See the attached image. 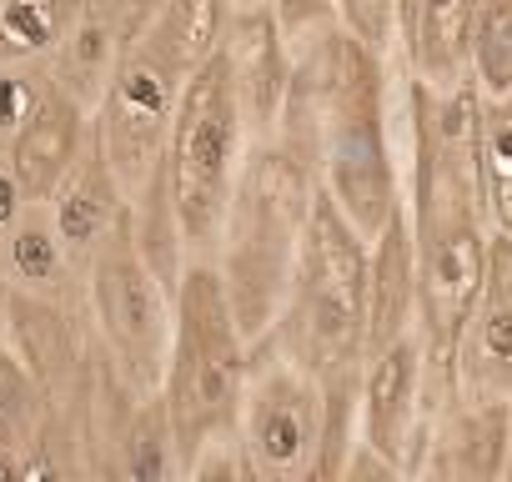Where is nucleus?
<instances>
[{"label": "nucleus", "mask_w": 512, "mask_h": 482, "mask_svg": "<svg viewBox=\"0 0 512 482\" xmlns=\"http://www.w3.org/2000/svg\"><path fill=\"white\" fill-rule=\"evenodd\" d=\"M467 76L482 96H512V0H477L467 31Z\"/></svg>", "instance_id": "4be33fe9"}, {"label": "nucleus", "mask_w": 512, "mask_h": 482, "mask_svg": "<svg viewBox=\"0 0 512 482\" xmlns=\"http://www.w3.org/2000/svg\"><path fill=\"white\" fill-rule=\"evenodd\" d=\"M126 186L121 176L111 171L106 151H101V136L96 126L86 131L76 161L66 166V176L56 181V191L46 196V211H51V226L61 236V247L71 257V267H86V257L96 252V241L116 226V216L126 211Z\"/></svg>", "instance_id": "ddd939ff"}, {"label": "nucleus", "mask_w": 512, "mask_h": 482, "mask_svg": "<svg viewBox=\"0 0 512 482\" xmlns=\"http://www.w3.org/2000/svg\"><path fill=\"white\" fill-rule=\"evenodd\" d=\"M231 6H267V0H231Z\"/></svg>", "instance_id": "c85d7f7f"}, {"label": "nucleus", "mask_w": 512, "mask_h": 482, "mask_svg": "<svg viewBox=\"0 0 512 482\" xmlns=\"http://www.w3.org/2000/svg\"><path fill=\"white\" fill-rule=\"evenodd\" d=\"M322 417H327V387L317 372L282 357L272 342L246 347V382L231 422V442L241 452L246 477H272V482L317 477Z\"/></svg>", "instance_id": "0eeeda50"}, {"label": "nucleus", "mask_w": 512, "mask_h": 482, "mask_svg": "<svg viewBox=\"0 0 512 482\" xmlns=\"http://www.w3.org/2000/svg\"><path fill=\"white\" fill-rule=\"evenodd\" d=\"M412 267H417V332L427 347V377L437 392V412L457 397L452 352L467 327V312L487 277V221L477 211V191L447 176L422 146H412Z\"/></svg>", "instance_id": "7ed1b4c3"}, {"label": "nucleus", "mask_w": 512, "mask_h": 482, "mask_svg": "<svg viewBox=\"0 0 512 482\" xmlns=\"http://www.w3.org/2000/svg\"><path fill=\"white\" fill-rule=\"evenodd\" d=\"M477 0H397V31L407 41V66L427 86L467 81V31Z\"/></svg>", "instance_id": "dca6fc26"}, {"label": "nucleus", "mask_w": 512, "mask_h": 482, "mask_svg": "<svg viewBox=\"0 0 512 482\" xmlns=\"http://www.w3.org/2000/svg\"><path fill=\"white\" fill-rule=\"evenodd\" d=\"M417 327V267H412V226L407 206H397L367 247V322L362 357L382 352L397 332Z\"/></svg>", "instance_id": "2eb2a0df"}, {"label": "nucleus", "mask_w": 512, "mask_h": 482, "mask_svg": "<svg viewBox=\"0 0 512 482\" xmlns=\"http://www.w3.org/2000/svg\"><path fill=\"white\" fill-rule=\"evenodd\" d=\"M241 151H246V126H241L226 56L216 51L186 76L181 101L171 111L166 146H161V181H166L171 221L186 257H201V262L216 257Z\"/></svg>", "instance_id": "423d86ee"}, {"label": "nucleus", "mask_w": 512, "mask_h": 482, "mask_svg": "<svg viewBox=\"0 0 512 482\" xmlns=\"http://www.w3.org/2000/svg\"><path fill=\"white\" fill-rule=\"evenodd\" d=\"M0 247H6L11 287H26V292H41V297H61V287L71 277V257H66L61 236L51 226L46 201H26L16 226L0 236Z\"/></svg>", "instance_id": "6ab92c4d"}, {"label": "nucleus", "mask_w": 512, "mask_h": 482, "mask_svg": "<svg viewBox=\"0 0 512 482\" xmlns=\"http://www.w3.org/2000/svg\"><path fill=\"white\" fill-rule=\"evenodd\" d=\"M186 61L176 56V46L166 41L156 11L121 41V56L111 66V81L96 101V136L101 151L111 161V171L121 176L126 196L151 176V166L161 161L166 131H171V111L181 101L186 86Z\"/></svg>", "instance_id": "6e6552de"}, {"label": "nucleus", "mask_w": 512, "mask_h": 482, "mask_svg": "<svg viewBox=\"0 0 512 482\" xmlns=\"http://www.w3.org/2000/svg\"><path fill=\"white\" fill-rule=\"evenodd\" d=\"M272 11H277V21H282V31H287V41H292V36H302V31L332 21V16H337V0H272Z\"/></svg>", "instance_id": "bb28decb"}, {"label": "nucleus", "mask_w": 512, "mask_h": 482, "mask_svg": "<svg viewBox=\"0 0 512 482\" xmlns=\"http://www.w3.org/2000/svg\"><path fill=\"white\" fill-rule=\"evenodd\" d=\"M221 56L231 71V91L241 106V126L246 141H272L277 121H282V101H287V81H292V41L267 6H231L226 36H221Z\"/></svg>", "instance_id": "9b49d317"}, {"label": "nucleus", "mask_w": 512, "mask_h": 482, "mask_svg": "<svg viewBox=\"0 0 512 482\" xmlns=\"http://www.w3.org/2000/svg\"><path fill=\"white\" fill-rule=\"evenodd\" d=\"M312 186H317V176L277 136L246 141L236 181H231L221 241L211 257L246 347L272 332V322L287 302Z\"/></svg>", "instance_id": "f03ea898"}, {"label": "nucleus", "mask_w": 512, "mask_h": 482, "mask_svg": "<svg viewBox=\"0 0 512 482\" xmlns=\"http://www.w3.org/2000/svg\"><path fill=\"white\" fill-rule=\"evenodd\" d=\"M357 417H362V447H372L397 477L422 472L427 437L437 422V392L427 377V347L417 327L397 332L382 352L362 357Z\"/></svg>", "instance_id": "9d476101"}, {"label": "nucleus", "mask_w": 512, "mask_h": 482, "mask_svg": "<svg viewBox=\"0 0 512 482\" xmlns=\"http://www.w3.org/2000/svg\"><path fill=\"white\" fill-rule=\"evenodd\" d=\"M86 297L121 382L131 392H156L171 342V292L136 247L131 211L116 216V226L86 257Z\"/></svg>", "instance_id": "1a4fd4ad"}, {"label": "nucleus", "mask_w": 512, "mask_h": 482, "mask_svg": "<svg viewBox=\"0 0 512 482\" xmlns=\"http://www.w3.org/2000/svg\"><path fill=\"white\" fill-rule=\"evenodd\" d=\"M26 186L16 181V171H11V161L6 156H0V236H6L11 226H16V216L26 211Z\"/></svg>", "instance_id": "cd10ccee"}, {"label": "nucleus", "mask_w": 512, "mask_h": 482, "mask_svg": "<svg viewBox=\"0 0 512 482\" xmlns=\"http://www.w3.org/2000/svg\"><path fill=\"white\" fill-rule=\"evenodd\" d=\"M156 21H161L166 41L176 46V56L186 61V71H196L201 61H211L221 51L231 0H161Z\"/></svg>", "instance_id": "5701e85b"}, {"label": "nucleus", "mask_w": 512, "mask_h": 482, "mask_svg": "<svg viewBox=\"0 0 512 482\" xmlns=\"http://www.w3.org/2000/svg\"><path fill=\"white\" fill-rule=\"evenodd\" d=\"M46 86L51 76L41 61H0V141H11L21 131V121L46 96Z\"/></svg>", "instance_id": "393cba45"}, {"label": "nucleus", "mask_w": 512, "mask_h": 482, "mask_svg": "<svg viewBox=\"0 0 512 482\" xmlns=\"http://www.w3.org/2000/svg\"><path fill=\"white\" fill-rule=\"evenodd\" d=\"M472 191H477V211L487 231L512 236V96H482Z\"/></svg>", "instance_id": "a211bd4d"}, {"label": "nucleus", "mask_w": 512, "mask_h": 482, "mask_svg": "<svg viewBox=\"0 0 512 482\" xmlns=\"http://www.w3.org/2000/svg\"><path fill=\"white\" fill-rule=\"evenodd\" d=\"M241 382H246V337L226 302L221 272L216 262L186 257L171 287V342L156 382L176 447V472H186L206 442L231 437Z\"/></svg>", "instance_id": "20e7f679"}, {"label": "nucleus", "mask_w": 512, "mask_h": 482, "mask_svg": "<svg viewBox=\"0 0 512 482\" xmlns=\"http://www.w3.org/2000/svg\"><path fill=\"white\" fill-rule=\"evenodd\" d=\"M121 472L126 477H171L176 472V447H171L166 407L156 392H141V407L131 412V427L121 442Z\"/></svg>", "instance_id": "b1692460"}, {"label": "nucleus", "mask_w": 512, "mask_h": 482, "mask_svg": "<svg viewBox=\"0 0 512 482\" xmlns=\"http://www.w3.org/2000/svg\"><path fill=\"white\" fill-rule=\"evenodd\" d=\"M367 247L372 241L342 216V206L312 186L297 272L287 302L262 342L302 362L317 377L362 367V322H367Z\"/></svg>", "instance_id": "39448f33"}, {"label": "nucleus", "mask_w": 512, "mask_h": 482, "mask_svg": "<svg viewBox=\"0 0 512 482\" xmlns=\"http://www.w3.org/2000/svg\"><path fill=\"white\" fill-rule=\"evenodd\" d=\"M337 21L362 46L387 56V46L397 41V0H337Z\"/></svg>", "instance_id": "a878e982"}, {"label": "nucleus", "mask_w": 512, "mask_h": 482, "mask_svg": "<svg viewBox=\"0 0 512 482\" xmlns=\"http://www.w3.org/2000/svg\"><path fill=\"white\" fill-rule=\"evenodd\" d=\"M86 131H91L86 106L51 81L46 96L36 101V111H31V116L21 121V131L6 141V161H11V171H16V181L26 186L31 201H46V196L56 191V181H61L66 166L76 161Z\"/></svg>", "instance_id": "4468645a"}, {"label": "nucleus", "mask_w": 512, "mask_h": 482, "mask_svg": "<svg viewBox=\"0 0 512 482\" xmlns=\"http://www.w3.org/2000/svg\"><path fill=\"white\" fill-rule=\"evenodd\" d=\"M452 387L472 402H512V236L487 241V277L452 352Z\"/></svg>", "instance_id": "f8f14e48"}, {"label": "nucleus", "mask_w": 512, "mask_h": 482, "mask_svg": "<svg viewBox=\"0 0 512 482\" xmlns=\"http://www.w3.org/2000/svg\"><path fill=\"white\" fill-rule=\"evenodd\" d=\"M6 317H11V332H16V357L36 372V382L46 387V397L76 377L81 367V342H76V327L71 317L61 312L56 297H41V292H26V287H11L6 292Z\"/></svg>", "instance_id": "f3484780"}, {"label": "nucleus", "mask_w": 512, "mask_h": 482, "mask_svg": "<svg viewBox=\"0 0 512 482\" xmlns=\"http://www.w3.org/2000/svg\"><path fill=\"white\" fill-rule=\"evenodd\" d=\"M277 141L317 176V186L367 241L402 206V171L387 141L382 56L337 16L292 36V81Z\"/></svg>", "instance_id": "f257e3e1"}, {"label": "nucleus", "mask_w": 512, "mask_h": 482, "mask_svg": "<svg viewBox=\"0 0 512 482\" xmlns=\"http://www.w3.org/2000/svg\"><path fill=\"white\" fill-rule=\"evenodd\" d=\"M41 422H46V387L11 347H0V457L16 462V477H21V452H31Z\"/></svg>", "instance_id": "aec40b11"}, {"label": "nucleus", "mask_w": 512, "mask_h": 482, "mask_svg": "<svg viewBox=\"0 0 512 482\" xmlns=\"http://www.w3.org/2000/svg\"><path fill=\"white\" fill-rule=\"evenodd\" d=\"M81 0H0V61H41L56 51Z\"/></svg>", "instance_id": "412c9836"}]
</instances>
